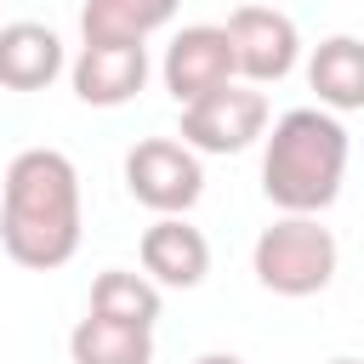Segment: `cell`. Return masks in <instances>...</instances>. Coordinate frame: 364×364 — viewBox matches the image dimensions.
I'll return each mask as SVG.
<instances>
[{"label":"cell","mask_w":364,"mask_h":364,"mask_svg":"<svg viewBox=\"0 0 364 364\" xmlns=\"http://www.w3.org/2000/svg\"><path fill=\"white\" fill-rule=\"evenodd\" d=\"M80 171L63 148H23L0 182V245L17 267L51 273L80 250Z\"/></svg>","instance_id":"1"},{"label":"cell","mask_w":364,"mask_h":364,"mask_svg":"<svg viewBox=\"0 0 364 364\" xmlns=\"http://www.w3.org/2000/svg\"><path fill=\"white\" fill-rule=\"evenodd\" d=\"M347 176V131L330 108H290L273 119L262 148V193L284 216H318L336 205Z\"/></svg>","instance_id":"2"},{"label":"cell","mask_w":364,"mask_h":364,"mask_svg":"<svg viewBox=\"0 0 364 364\" xmlns=\"http://www.w3.org/2000/svg\"><path fill=\"white\" fill-rule=\"evenodd\" d=\"M250 267H256V284L273 296H290V301L318 296L336 279V233L318 228V216H279L273 228L256 233Z\"/></svg>","instance_id":"3"},{"label":"cell","mask_w":364,"mask_h":364,"mask_svg":"<svg viewBox=\"0 0 364 364\" xmlns=\"http://www.w3.org/2000/svg\"><path fill=\"white\" fill-rule=\"evenodd\" d=\"M125 188H131L136 205H148L159 216H188L205 193V165L188 142L148 136L125 154Z\"/></svg>","instance_id":"4"},{"label":"cell","mask_w":364,"mask_h":364,"mask_svg":"<svg viewBox=\"0 0 364 364\" xmlns=\"http://www.w3.org/2000/svg\"><path fill=\"white\" fill-rule=\"evenodd\" d=\"M267 136V97L256 85H222L182 108V142L193 154H245Z\"/></svg>","instance_id":"5"},{"label":"cell","mask_w":364,"mask_h":364,"mask_svg":"<svg viewBox=\"0 0 364 364\" xmlns=\"http://www.w3.org/2000/svg\"><path fill=\"white\" fill-rule=\"evenodd\" d=\"M233 74H239L233 40H228V28H216V23L182 28V34L165 46V63H159V80H165V91L176 97V108H188V102L233 85Z\"/></svg>","instance_id":"6"},{"label":"cell","mask_w":364,"mask_h":364,"mask_svg":"<svg viewBox=\"0 0 364 364\" xmlns=\"http://www.w3.org/2000/svg\"><path fill=\"white\" fill-rule=\"evenodd\" d=\"M222 28H228L233 63H239V74L250 85H279L301 57V34L279 6H239Z\"/></svg>","instance_id":"7"},{"label":"cell","mask_w":364,"mask_h":364,"mask_svg":"<svg viewBox=\"0 0 364 364\" xmlns=\"http://www.w3.org/2000/svg\"><path fill=\"white\" fill-rule=\"evenodd\" d=\"M136 256H142V273L165 290H193L210 273V239L182 216H159L154 228H142Z\"/></svg>","instance_id":"8"},{"label":"cell","mask_w":364,"mask_h":364,"mask_svg":"<svg viewBox=\"0 0 364 364\" xmlns=\"http://www.w3.org/2000/svg\"><path fill=\"white\" fill-rule=\"evenodd\" d=\"M68 80L85 108H119L148 85V46H80Z\"/></svg>","instance_id":"9"},{"label":"cell","mask_w":364,"mask_h":364,"mask_svg":"<svg viewBox=\"0 0 364 364\" xmlns=\"http://www.w3.org/2000/svg\"><path fill=\"white\" fill-rule=\"evenodd\" d=\"M57 74H63V40L46 23L0 28V85L6 91H46Z\"/></svg>","instance_id":"10"},{"label":"cell","mask_w":364,"mask_h":364,"mask_svg":"<svg viewBox=\"0 0 364 364\" xmlns=\"http://www.w3.org/2000/svg\"><path fill=\"white\" fill-rule=\"evenodd\" d=\"M307 85L318 91V108H330V114L364 108V40H353V34L318 40L307 57Z\"/></svg>","instance_id":"11"},{"label":"cell","mask_w":364,"mask_h":364,"mask_svg":"<svg viewBox=\"0 0 364 364\" xmlns=\"http://www.w3.org/2000/svg\"><path fill=\"white\" fill-rule=\"evenodd\" d=\"M182 0H85L80 34L85 46H148L154 28L176 17Z\"/></svg>","instance_id":"12"},{"label":"cell","mask_w":364,"mask_h":364,"mask_svg":"<svg viewBox=\"0 0 364 364\" xmlns=\"http://www.w3.org/2000/svg\"><path fill=\"white\" fill-rule=\"evenodd\" d=\"M68 358L74 364H154V330L85 313L68 336Z\"/></svg>","instance_id":"13"},{"label":"cell","mask_w":364,"mask_h":364,"mask_svg":"<svg viewBox=\"0 0 364 364\" xmlns=\"http://www.w3.org/2000/svg\"><path fill=\"white\" fill-rule=\"evenodd\" d=\"M91 313H97V318H114V324H142V330H154V324H159V284H154L148 273L108 267V273H97V284H91Z\"/></svg>","instance_id":"14"},{"label":"cell","mask_w":364,"mask_h":364,"mask_svg":"<svg viewBox=\"0 0 364 364\" xmlns=\"http://www.w3.org/2000/svg\"><path fill=\"white\" fill-rule=\"evenodd\" d=\"M193 364H245V358H239V353H199Z\"/></svg>","instance_id":"15"},{"label":"cell","mask_w":364,"mask_h":364,"mask_svg":"<svg viewBox=\"0 0 364 364\" xmlns=\"http://www.w3.org/2000/svg\"><path fill=\"white\" fill-rule=\"evenodd\" d=\"M330 364H364V358H347V353H341V358H330Z\"/></svg>","instance_id":"16"}]
</instances>
